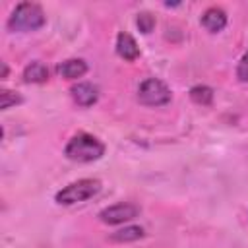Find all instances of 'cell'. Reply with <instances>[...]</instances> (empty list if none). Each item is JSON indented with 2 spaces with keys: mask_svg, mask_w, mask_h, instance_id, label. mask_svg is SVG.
<instances>
[{
  "mask_svg": "<svg viewBox=\"0 0 248 248\" xmlns=\"http://www.w3.org/2000/svg\"><path fill=\"white\" fill-rule=\"evenodd\" d=\"M46 79H48V68L43 62L35 60V62L27 64L23 68V81H27V83H45Z\"/></svg>",
  "mask_w": 248,
  "mask_h": 248,
  "instance_id": "10",
  "label": "cell"
},
{
  "mask_svg": "<svg viewBox=\"0 0 248 248\" xmlns=\"http://www.w3.org/2000/svg\"><path fill=\"white\" fill-rule=\"evenodd\" d=\"M46 17L39 4L35 2H19L12 16L8 17V29L10 31H37L45 25Z\"/></svg>",
  "mask_w": 248,
  "mask_h": 248,
  "instance_id": "2",
  "label": "cell"
},
{
  "mask_svg": "<svg viewBox=\"0 0 248 248\" xmlns=\"http://www.w3.org/2000/svg\"><path fill=\"white\" fill-rule=\"evenodd\" d=\"M116 52L120 58L128 60V62H134L136 58H140V46L138 43L134 41V37L130 33H118L116 37Z\"/></svg>",
  "mask_w": 248,
  "mask_h": 248,
  "instance_id": "6",
  "label": "cell"
},
{
  "mask_svg": "<svg viewBox=\"0 0 248 248\" xmlns=\"http://www.w3.org/2000/svg\"><path fill=\"white\" fill-rule=\"evenodd\" d=\"M190 97L198 105H211L213 101V89L207 85H194L190 89Z\"/></svg>",
  "mask_w": 248,
  "mask_h": 248,
  "instance_id": "11",
  "label": "cell"
},
{
  "mask_svg": "<svg viewBox=\"0 0 248 248\" xmlns=\"http://www.w3.org/2000/svg\"><path fill=\"white\" fill-rule=\"evenodd\" d=\"M136 23H138V27H140L141 33H151L153 27H155V17H153L149 12H141V14L138 16Z\"/></svg>",
  "mask_w": 248,
  "mask_h": 248,
  "instance_id": "14",
  "label": "cell"
},
{
  "mask_svg": "<svg viewBox=\"0 0 248 248\" xmlns=\"http://www.w3.org/2000/svg\"><path fill=\"white\" fill-rule=\"evenodd\" d=\"M56 72L60 78H66V79H78L81 78L85 72H87V64L79 58H70V60H64L56 66Z\"/></svg>",
  "mask_w": 248,
  "mask_h": 248,
  "instance_id": "9",
  "label": "cell"
},
{
  "mask_svg": "<svg viewBox=\"0 0 248 248\" xmlns=\"http://www.w3.org/2000/svg\"><path fill=\"white\" fill-rule=\"evenodd\" d=\"M101 192V180L97 178H81L76 180L72 184H68L66 188H62L56 194V202L62 205H74L79 202H85L93 196H97Z\"/></svg>",
  "mask_w": 248,
  "mask_h": 248,
  "instance_id": "3",
  "label": "cell"
},
{
  "mask_svg": "<svg viewBox=\"0 0 248 248\" xmlns=\"http://www.w3.org/2000/svg\"><path fill=\"white\" fill-rule=\"evenodd\" d=\"M200 21L209 33H219L227 25V14L221 8H207Z\"/></svg>",
  "mask_w": 248,
  "mask_h": 248,
  "instance_id": "8",
  "label": "cell"
},
{
  "mask_svg": "<svg viewBox=\"0 0 248 248\" xmlns=\"http://www.w3.org/2000/svg\"><path fill=\"white\" fill-rule=\"evenodd\" d=\"M70 93L79 107H91L99 97V89L93 83H78L70 89Z\"/></svg>",
  "mask_w": 248,
  "mask_h": 248,
  "instance_id": "7",
  "label": "cell"
},
{
  "mask_svg": "<svg viewBox=\"0 0 248 248\" xmlns=\"http://www.w3.org/2000/svg\"><path fill=\"white\" fill-rule=\"evenodd\" d=\"M138 99L147 107H161L170 101V89L165 81L157 78H147L145 81H141L138 89Z\"/></svg>",
  "mask_w": 248,
  "mask_h": 248,
  "instance_id": "4",
  "label": "cell"
},
{
  "mask_svg": "<svg viewBox=\"0 0 248 248\" xmlns=\"http://www.w3.org/2000/svg\"><path fill=\"white\" fill-rule=\"evenodd\" d=\"M236 78L240 81H248V50L242 54L238 66H236Z\"/></svg>",
  "mask_w": 248,
  "mask_h": 248,
  "instance_id": "15",
  "label": "cell"
},
{
  "mask_svg": "<svg viewBox=\"0 0 248 248\" xmlns=\"http://www.w3.org/2000/svg\"><path fill=\"white\" fill-rule=\"evenodd\" d=\"M138 213H140V207L138 205L128 203V202H122V203H114L110 207H105L99 213V219L103 223H108V225H118V223L132 221L134 217H138Z\"/></svg>",
  "mask_w": 248,
  "mask_h": 248,
  "instance_id": "5",
  "label": "cell"
},
{
  "mask_svg": "<svg viewBox=\"0 0 248 248\" xmlns=\"http://www.w3.org/2000/svg\"><path fill=\"white\" fill-rule=\"evenodd\" d=\"M8 78V66L2 62V79H6Z\"/></svg>",
  "mask_w": 248,
  "mask_h": 248,
  "instance_id": "16",
  "label": "cell"
},
{
  "mask_svg": "<svg viewBox=\"0 0 248 248\" xmlns=\"http://www.w3.org/2000/svg\"><path fill=\"white\" fill-rule=\"evenodd\" d=\"M21 101H23L21 95L16 93V91H10V89H2V91H0V108H2V110L10 108V107H14V105H19Z\"/></svg>",
  "mask_w": 248,
  "mask_h": 248,
  "instance_id": "13",
  "label": "cell"
},
{
  "mask_svg": "<svg viewBox=\"0 0 248 248\" xmlns=\"http://www.w3.org/2000/svg\"><path fill=\"white\" fill-rule=\"evenodd\" d=\"M64 153H66V157L72 159V161H78V163H91V161H97V159L103 157V153H105V143H103L99 138H95V136H91V134H87V132H79V134H76V136L68 141Z\"/></svg>",
  "mask_w": 248,
  "mask_h": 248,
  "instance_id": "1",
  "label": "cell"
},
{
  "mask_svg": "<svg viewBox=\"0 0 248 248\" xmlns=\"http://www.w3.org/2000/svg\"><path fill=\"white\" fill-rule=\"evenodd\" d=\"M141 236H143L141 227H124V229L112 232V240H116V242H130V240H138Z\"/></svg>",
  "mask_w": 248,
  "mask_h": 248,
  "instance_id": "12",
  "label": "cell"
}]
</instances>
